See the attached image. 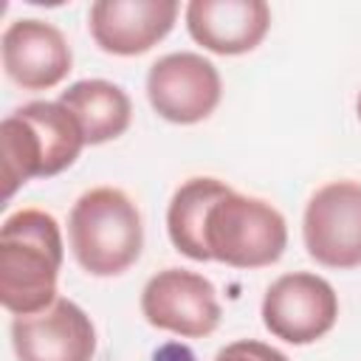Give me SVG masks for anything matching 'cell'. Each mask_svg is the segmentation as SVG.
<instances>
[{
  "mask_svg": "<svg viewBox=\"0 0 361 361\" xmlns=\"http://www.w3.org/2000/svg\"><path fill=\"white\" fill-rule=\"evenodd\" d=\"M59 223L42 209H20L0 228V302L14 316L54 305L62 268Z\"/></svg>",
  "mask_w": 361,
  "mask_h": 361,
  "instance_id": "cell-1",
  "label": "cell"
},
{
  "mask_svg": "<svg viewBox=\"0 0 361 361\" xmlns=\"http://www.w3.org/2000/svg\"><path fill=\"white\" fill-rule=\"evenodd\" d=\"M3 195L6 200L31 178H54L68 169L85 135L79 121L59 102H28L11 110L0 124Z\"/></svg>",
  "mask_w": 361,
  "mask_h": 361,
  "instance_id": "cell-2",
  "label": "cell"
},
{
  "mask_svg": "<svg viewBox=\"0 0 361 361\" xmlns=\"http://www.w3.org/2000/svg\"><path fill=\"white\" fill-rule=\"evenodd\" d=\"M68 240L76 262L93 276L124 274L144 248L138 206L113 186L85 192L68 217Z\"/></svg>",
  "mask_w": 361,
  "mask_h": 361,
  "instance_id": "cell-3",
  "label": "cell"
},
{
  "mask_svg": "<svg viewBox=\"0 0 361 361\" xmlns=\"http://www.w3.org/2000/svg\"><path fill=\"white\" fill-rule=\"evenodd\" d=\"M203 240L209 259L231 268H265L282 257L288 226L271 203L231 189L209 209Z\"/></svg>",
  "mask_w": 361,
  "mask_h": 361,
  "instance_id": "cell-4",
  "label": "cell"
},
{
  "mask_svg": "<svg viewBox=\"0 0 361 361\" xmlns=\"http://www.w3.org/2000/svg\"><path fill=\"white\" fill-rule=\"evenodd\" d=\"M302 237L307 254L324 268L361 265V183L333 180L307 200Z\"/></svg>",
  "mask_w": 361,
  "mask_h": 361,
  "instance_id": "cell-5",
  "label": "cell"
},
{
  "mask_svg": "<svg viewBox=\"0 0 361 361\" xmlns=\"http://www.w3.org/2000/svg\"><path fill=\"white\" fill-rule=\"evenodd\" d=\"M336 319L338 296L333 285L307 271L279 276L262 296V324L288 344H313L333 330Z\"/></svg>",
  "mask_w": 361,
  "mask_h": 361,
  "instance_id": "cell-6",
  "label": "cell"
},
{
  "mask_svg": "<svg viewBox=\"0 0 361 361\" xmlns=\"http://www.w3.org/2000/svg\"><path fill=\"white\" fill-rule=\"evenodd\" d=\"M141 313L158 327L183 338H203L220 324V302L214 285L186 268H164L141 290Z\"/></svg>",
  "mask_w": 361,
  "mask_h": 361,
  "instance_id": "cell-7",
  "label": "cell"
},
{
  "mask_svg": "<svg viewBox=\"0 0 361 361\" xmlns=\"http://www.w3.org/2000/svg\"><path fill=\"white\" fill-rule=\"evenodd\" d=\"M223 82L217 68L195 54L175 51L152 62L147 73V99L152 110L172 124H195L214 113L220 104Z\"/></svg>",
  "mask_w": 361,
  "mask_h": 361,
  "instance_id": "cell-8",
  "label": "cell"
},
{
  "mask_svg": "<svg viewBox=\"0 0 361 361\" xmlns=\"http://www.w3.org/2000/svg\"><path fill=\"white\" fill-rule=\"evenodd\" d=\"M11 344L20 361H90L96 330L76 302L56 299L39 313L14 316Z\"/></svg>",
  "mask_w": 361,
  "mask_h": 361,
  "instance_id": "cell-9",
  "label": "cell"
},
{
  "mask_svg": "<svg viewBox=\"0 0 361 361\" xmlns=\"http://www.w3.org/2000/svg\"><path fill=\"white\" fill-rule=\"evenodd\" d=\"M175 17V0H96L87 25L102 51L135 56L161 42L172 31Z\"/></svg>",
  "mask_w": 361,
  "mask_h": 361,
  "instance_id": "cell-10",
  "label": "cell"
},
{
  "mask_svg": "<svg viewBox=\"0 0 361 361\" xmlns=\"http://www.w3.org/2000/svg\"><path fill=\"white\" fill-rule=\"evenodd\" d=\"M71 45L45 20H14L3 31L6 76L25 90H48L71 71Z\"/></svg>",
  "mask_w": 361,
  "mask_h": 361,
  "instance_id": "cell-11",
  "label": "cell"
},
{
  "mask_svg": "<svg viewBox=\"0 0 361 361\" xmlns=\"http://www.w3.org/2000/svg\"><path fill=\"white\" fill-rule=\"evenodd\" d=\"M271 25L265 0H192L186 6V28L195 42L212 54L237 56L254 51Z\"/></svg>",
  "mask_w": 361,
  "mask_h": 361,
  "instance_id": "cell-12",
  "label": "cell"
},
{
  "mask_svg": "<svg viewBox=\"0 0 361 361\" xmlns=\"http://www.w3.org/2000/svg\"><path fill=\"white\" fill-rule=\"evenodd\" d=\"M59 104L73 113L85 144H104L118 138L133 118L130 96L107 79H82L59 93Z\"/></svg>",
  "mask_w": 361,
  "mask_h": 361,
  "instance_id": "cell-13",
  "label": "cell"
},
{
  "mask_svg": "<svg viewBox=\"0 0 361 361\" xmlns=\"http://www.w3.org/2000/svg\"><path fill=\"white\" fill-rule=\"evenodd\" d=\"M231 192L228 183L217 180V178H189L186 183H180L169 200L166 209V231L172 245L186 254L195 262H206L209 251H206V217L209 209L226 195Z\"/></svg>",
  "mask_w": 361,
  "mask_h": 361,
  "instance_id": "cell-14",
  "label": "cell"
},
{
  "mask_svg": "<svg viewBox=\"0 0 361 361\" xmlns=\"http://www.w3.org/2000/svg\"><path fill=\"white\" fill-rule=\"evenodd\" d=\"M214 361H288V355L279 353L271 344H262V341H254V338H243V341L226 344L214 355Z\"/></svg>",
  "mask_w": 361,
  "mask_h": 361,
  "instance_id": "cell-15",
  "label": "cell"
},
{
  "mask_svg": "<svg viewBox=\"0 0 361 361\" xmlns=\"http://www.w3.org/2000/svg\"><path fill=\"white\" fill-rule=\"evenodd\" d=\"M355 110H358V118H361V93H358V102H355Z\"/></svg>",
  "mask_w": 361,
  "mask_h": 361,
  "instance_id": "cell-16",
  "label": "cell"
}]
</instances>
